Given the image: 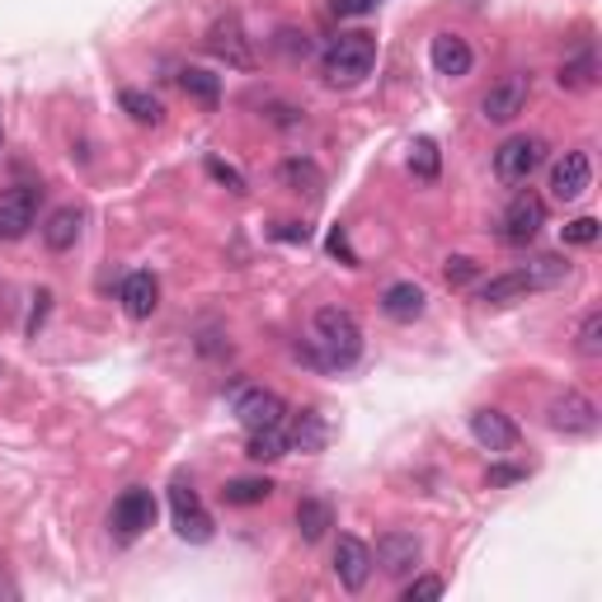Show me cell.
I'll return each mask as SVG.
<instances>
[{"mask_svg":"<svg viewBox=\"0 0 602 602\" xmlns=\"http://www.w3.org/2000/svg\"><path fill=\"white\" fill-rule=\"evenodd\" d=\"M245 457L250 461H278V457H288V424L254 429L250 443H245Z\"/></svg>","mask_w":602,"mask_h":602,"instance_id":"cb8c5ba5","label":"cell"},{"mask_svg":"<svg viewBox=\"0 0 602 602\" xmlns=\"http://www.w3.org/2000/svg\"><path fill=\"white\" fill-rule=\"evenodd\" d=\"M598 236H602L598 217H575V221H565V240H569V245H593Z\"/></svg>","mask_w":602,"mask_h":602,"instance_id":"1f68e13d","label":"cell"},{"mask_svg":"<svg viewBox=\"0 0 602 602\" xmlns=\"http://www.w3.org/2000/svg\"><path fill=\"white\" fill-rule=\"evenodd\" d=\"M231 414L245 424V433L288 424V405H282V396H274V390H264V386H231Z\"/></svg>","mask_w":602,"mask_h":602,"instance_id":"277c9868","label":"cell"},{"mask_svg":"<svg viewBox=\"0 0 602 602\" xmlns=\"http://www.w3.org/2000/svg\"><path fill=\"white\" fill-rule=\"evenodd\" d=\"M527 292H532V282H527L522 268H514V274L490 278L485 288H480V301H485V306H514V301H522Z\"/></svg>","mask_w":602,"mask_h":602,"instance_id":"7402d4cb","label":"cell"},{"mask_svg":"<svg viewBox=\"0 0 602 602\" xmlns=\"http://www.w3.org/2000/svg\"><path fill=\"white\" fill-rule=\"evenodd\" d=\"M278 179H282V184H288L292 193H311V198L325 189L321 165H315V160H301V156H288V160H282V165H278Z\"/></svg>","mask_w":602,"mask_h":602,"instance_id":"44dd1931","label":"cell"},{"mask_svg":"<svg viewBox=\"0 0 602 602\" xmlns=\"http://www.w3.org/2000/svg\"><path fill=\"white\" fill-rule=\"evenodd\" d=\"M593 184V160H589V150H565L561 160L551 165V193L561 203H575L583 198Z\"/></svg>","mask_w":602,"mask_h":602,"instance_id":"8fae6325","label":"cell"},{"mask_svg":"<svg viewBox=\"0 0 602 602\" xmlns=\"http://www.w3.org/2000/svg\"><path fill=\"white\" fill-rule=\"evenodd\" d=\"M579 353L583 358H598L602 353V311H589L579 325Z\"/></svg>","mask_w":602,"mask_h":602,"instance_id":"4dcf8cb0","label":"cell"},{"mask_svg":"<svg viewBox=\"0 0 602 602\" xmlns=\"http://www.w3.org/2000/svg\"><path fill=\"white\" fill-rule=\"evenodd\" d=\"M329 443V429L315 410H301L288 424V452H321Z\"/></svg>","mask_w":602,"mask_h":602,"instance_id":"ffe728a7","label":"cell"},{"mask_svg":"<svg viewBox=\"0 0 602 602\" xmlns=\"http://www.w3.org/2000/svg\"><path fill=\"white\" fill-rule=\"evenodd\" d=\"M593 75H598V57L583 48L579 57H569V62L561 67V85H565V89H589Z\"/></svg>","mask_w":602,"mask_h":602,"instance_id":"f1b7e54d","label":"cell"},{"mask_svg":"<svg viewBox=\"0 0 602 602\" xmlns=\"http://www.w3.org/2000/svg\"><path fill=\"white\" fill-rule=\"evenodd\" d=\"M38 221V189H0V240L28 236V226Z\"/></svg>","mask_w":602,"mask_h":602,"instance_id":"7c38bea8","label":"cell"},{"mask_svg":"<svg viewBox=\"0 0 602 602\" xmlns=\"http://www.w3.org/2000/svg\"><path fill=\"white\" fill-rule=\"evenodd\" d=\"M376 5V0H329V10H335V14H349V20H353V14H368Z\"/></svg>","mask_w":602,"mask_h":602,"instance_id":"8d00e7d4","label":"cell"},{"mask_svg":"<svg viewBox=\"0 0 602 602\" xmlns=\"http://www.w3.org/2000/svg\"><path fill=\"white\" fill-rule=\"evenodd\" d=\"M207 174H213L217 184H226L231 193H245V179H240V170H231V165L217 160V156H207Z\"/></svg>","mask_w":602,"mask_h":602,"instance_id":"836d02e7","label":"cell"},{"mask_svg":"<svg viewBox=\"0 0 602 602\" xmlns=\"http://www.w3.org/2000/svg\"><path fill=\"white\" fill-rule=\"evenodd\" d=\"M429 62H433V71L438 75H466L471 71V62H475V52H471V43H466L461 34H438L429 43Z\"/></svg>","mask_w":602,"mask_h":602,"instance_id":"2e32d148","label":"cell"},{"mask_svg":"<svg viewBox=\"0 0 602 602\" xmlns=\"http://www.w3.org/2000/svg\"><path fill=\"white\" fill-rule=\"evenodd\" d=\"M0 146H5V123H0Z\"/></svg>","mask_w":602,"mask_h":602,"instance_id":"ab89813d","label":"cell"},{"mask_svg":"<svg viewBox=\"0 0 602 602\" xmlns=\"http://www.w3.org/2000/svg\"><path fill=\"white\" fill-rule=\"evenodd\" d=\"M522 274H527V282H532V292H541V288H561V282L569 278V264L561 260V254H532V260L522 264Z\"/></svg>","mask_w":602,"mask_h":602,"instance_id":"603a6c76","label":"cell"},{"mask_svg":"<svg viewBox=\"0 0 602 602\" xmlns=\"http://www.w3.org/2000/svg\"><path fill=\"white\" fill-rule=\"evenodd\" d=\"M311 344L325 368H353L363 358V325L349 306H321L311 321Z\"/></svg>","mask_w":602,"mask_h":602,"instance_id":"6da1fadb","label":"cell"},{"mask_svg":"<svg viewBox=\"0 0 602 602\" xmlns=\"http://www.w3.org/2000/svg\"><path fill=\"white\" fill-rule=\"evenodd\" d=\"M118 301H123V311L132 315V321H146V315L160 306V282H156V274H128L123 288H118Z\"/></svg>","mask_w":602,"mask_h":602,"instance_id":"e0dca14e","label":"cell"},{"mask_svg":"<svg viewBox=\"0 0 602 602\" xmlns=\"http://www.w3.org/2000/svg\"><path fill=\"white\" fill-rule=\"evenodd\" d=\"M541 226H546V203H541L532 189H522V193H514V203L504 207L499 240L504 245H532V240L541 236Z\"/></svg>","mask_w":602,"mask_h":602,"instance_id":"5b68a950","label":"cell"},{"mask_svg":"<svg viewBox=\"0 0 602 602\" xmlns=\"http://www.w3.org/2000/svg\"><path fill=\"white\" fill-rule=\"evenodd\" d=\"M541 165H546V142L527 137V132L508 137L499 150H494V174H499L504 184H527V179H532Z\"/></svg>","mask_w":602,"mask_h":602,"instance_id":"3957f363","label":"cell"},{"mask_svg":"<svg viewBox=\"0 0 602 602\" xmlns=\"http://www.w3.org/2000/svg\"><path fill=\"white\" fill-rule=\"evenodd\" d=\"M329 527H335V514H329L325 499H301L297 504V532H301V541H321Z\"/></svg>","mask_w":602,"mask_h":602,"instance_id":"484cf974","label":"cell"},{"mask_svg":"<svg viewBox=\"0 0 602 602\" xmlns=\"http://www.w3.org/2000/svg\"><path fill=\"white\" fill-rule=\"evenodd\" d=\"M278 240H301V245H306V226H297V221H278Z\"/></svg>","mask_w":602,"mask_h":602,"instance_id":"f35d334b","label":"cell"},{"mask_svg":"<svg viewBox=\"0 0 602 602\" xmlns=\"http://www.w3.org/2000/svg\"><path fill=\"white\" fill-rule=\"evenodd\" d=\"M118 104H123V113H132L146 128H160L165 123V104L156 95H146V89H123V95H118Z\"/></svg>","mask_w":602,"mask_h":602,"instance_id":"83f0119b","label":"cell"},{"mask_svg":"<svg viewBox=\"0 0 602 602\" xmlns=\"http://www.w3.org/2000/svg\"><path fill=\"white\" fill-rule=\"evenodd\" d=\"M170 518H174V532L193 541V546H203V541H213V518H207V508L198 499V490L189 485V480H174L170 485Z\"/></svg>","mask_w":602,"mask_h":602,"instance_id":"8992f818","label":"cell"},{"mask_svg":"<svg viewBox=\"0 0 602 602\" xmlns=\"http://www.w3.org/2000/svg\"><path fill=\"white\" fill-rule=\"evenodd\" d=\"M419 561H424V541L414 532H382L376 537V551H372V569H382L390 579H405L414 575Z\"/></svg>","mask_w":602,"mask_h":602,"instance_id":"52a82bcc","label":"cell"},{"mask_svg":"<svg viewBox=\"0 0 602 602\" xmlns=\"http://www.w3.org/2000/svg\"><path fill=\"white\" fill-rule=\"evenodd\" d=\"M268 494H274V485H268L264 475H240V480H226L221 499L236 504V508H250V504H264Z\"/></svg>","mask_w":602,"mask_h":602,"instance_id":"4316f807","label":"cell"},{"mask_svg":"<svg viewBox=\"0 0 602 602\" xmlns=\"http://www.w3.org/2000/svg\"><path fill=\"white\" fill-rule=\"evenodd\" d=\"M447 583L438 575H414L410 583H405V602H414V598H443Z\"/></svg>","mask_w":602,"mask_h":602,"instance_id":"d6a6232c","label":"cell"},{"mask_svg":"<svg viewBox=\"0 0 602 602\" xmlns=\"http://www.w3.org/2000/svg\"><path fill=\"white\" fill-rule=\"evenodd\" d=\"M546 419L555 433H565V438H583V433L598 429V405L583 396V390H565V396H555L546 405Z\"/></svg>","mask_w":602,"mask_h":602,"instance_id":"9c48e42d","label":"cell"},{"mask_svg":"<svg viewBox=\"0 0 602 602\" xmlns=\"http://www.w3.org/2000/svg\"><path fill=\"white\" fill-rule=\"evenodd\" d=\"M443 278H447V288H466V282L475 278V264L466 260V254H457V260H447V268H443Z\"/></svg>","mask_w":602,"mask_h":602,"instance_id":"e575fe53","label":"cell"},{"mask_svg":"<svg viewBox=\"0 0 602 602\" xmlns=\"http://www.w3.org/2000/svg\"><path fill=\"white\" fill-rule=\"evenodd\" d=\"M207 48H213L217 57H226V67H250L254 62L250 43H245V34H240V20H231V14L213 24V34H207Z\"/></svg>","mask_w":602,"mask_h":602,"instance_id":"ac0fdd59","label":"cell"},{"mask_svg":"<svg viewBox=\"0 0 602 602\" xmlns=\"http://www.w3.org/2000/svg\"><path fill=\"white\" fill-rule=\"evenodd\" d=\"M527 471H514V466H494V471H490V480H494V485H514V480H522Z\"/></svg>","mask_w":602,"mask_h":602,"instance_id":"74e56055","label":"cell"},{"mask_svg":"<svg viewBox=\"0 0 602 602\" xmlns=\"http://www.w3.org/2000/svg\"><path fill=\"white\" fill-rule=\"evenodd\" d=\"M471 438L490 452H514L518 447V424L504 410H475L471 414Z\"/></svg>","mask_w":602,"mask_h":602,"instance_id":"5bb4252c","label":"cell"},{"mask_svg":"<svg viewBox=\"0 0 602 602\" xmlns=\"http://www.w3.org/2000/svg\"><path fill=\"white\" fill-rule=\"evenodd\" d=\"M424 311H429V292L419 282H390L382 292V315L396 325H414Z\"/></svg>","mask_w":602,"mask_h":602,"instance_id":"9a60e30c","label":"cell"},{"mask_svg":"<svg viewBox=\"0 0 602 602\" xmlns=\"http://www.w3.org/2000/svg\"><path fill=\"white\" fill-rule=\"evenodd\" d=\"M410 170L419 179H438V142H433V137H414L410 142Z\"/></svg>","mask_w":602,"mask_h":602,"instance_id":"f546056e","label":"cell"},{"mask_svg":"<svg viewBox=\"0 0 602 602\" xmlns=\"http://www.w3.org/2000/svg\"><path fill=\"white\" fill-rule=\"evenodd\" d=\"M329 254H339V260L349 264V268H358V254L349 245V236H344V226H335V231H329Z\"/></svg>","mask_w":602,"mask_h":602,"instance_id":"d590c367","label":"cell"},{"mask_svg":"<svg viewBox=\"0 0 602 602\" xmlns=\"http://www.w3.org/2000/svg\"><path fill=\"white\" fill-rule=\"evenodd\" d=\"M179 85H184V95L198 99L203 109H217V104H221V81L213 71H203V67H184V71H179Z\"/></svg>","mask_w":602,"mask_h":602,"instance_id":"d4e9b609","label":"cell"},{"mask_svg":"<svg viewBox=\"0 0 602 602\" xmlns=\"http://www.w3.org/2000/svg\"><path fill=\"white\" fill-rule=\"evenodd\" d=\"M372 67H376V38L363 34V28H353V34H339L325 48V57H321V71H325V81L335 85V89L363 85L368 75H372Z\"/></svg>","mask_w":602,"mask_h":602,"instance_id":"7a4b0ae2","label":"cell"},{"mask_svg":"<svg viewBox=\"0 0 602 602\" xmlns=\"http://www.w3.org/2000/svg\"><path fill=\"white\" fill-rule=\"evenodd\" d=\"M81 226H85L81 207H57V213L43 221V245H48L52 254H67L75 240H81Z\"/></svg>","mask_w":602,"mask_h":602,"instance_id":"d6986e66","label":"cell"},{"mask_svg":"<svg viewBox=\"0 0 602 602\" xmlns=\"http://www.w3.org/2000/svg\"><path fill=\"white\" fill-rule=\"evenodd\" d=\"M527 95H532V75H504V81H494L485 95H480V113L490 118V123H514V118L527 109Z\"/></svg>","mask_w":602,"mask_h":602,"instance_id":"ba28073f","label":"cell"},{"mask_svg":"<svg viewBox=\"0 0 602 602\" xmlns=\"http://www.w3.org/2000/svg\"><path fill=\"white\" fill-rule=\"evenodd\" d=\"M156 494L150 490H142V485H132V490H123L118 494V504H113V527H118V537L123 541H132V537H142V532H150L156 527Z\"/></svg>","mask_w":602,"mask_h":602,"instance_id":"30bf717a","label":"cell"},{"mask_svg":"<svg viewBox=\"0 0 602 602\" xmlns=\"http://www.w3.org/2000/svg\"><path fill=\"white\" fill-rule=\"evenodd\" d=\"M335 579L349 593L368 589V579H372V546H368V541H358V537H339L335 541Z\"/></svg>","mask_w":602,"mask_h":602,"instance_id":"4fadbf2b","label":"cell"}]
</instances>
